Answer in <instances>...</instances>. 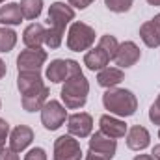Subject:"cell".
<instances>
[{
    "label": "cell",
    "instance_id": "3957f363",
    "mask_svg": "<svg viewBox=\"0 0 160 160\" xmlns=\"http://www.w3.org/2000/svg\"><path fill=\"white\" fill-rule=\"evenodd\" d=\"M89 93V82L84 77V73H77L67 77V80L62 86V101L65 108L69 110H78L86 104Z\"/></svg>",
    "mask_w": 160,
    "mask_h": 160
},
{
    "label": "cell",
    "instance_id": "ac0fdd59",
    "mask_svg": "<svg viewBox=\"0 0 160 160\" xmlns=\"http://www.w3.org/2000/svg\"><path fill=\"white\" fill-rule=\"evenodd\" d=\"M125 80V73L121 71L119 67H104V69H101L99 71V75H97V82H99V86H102V88H116L118 84H121Z\"/></svg>",
    "mask_w": 160,
    "mask_h": 160
},
{
    "label": "cell",
    "instance_id": "44dd1931",
    "mask_svg": "<svg viewBox=\"0 0 160 160\" xmlns=\"http://www.w3.org/2000/svg\"><path fill=\"white\" fill-rule=\"evenodd\" d=\"M140 38L149 48H157L160 47V28L153 21H147L140 26Z\"/></svg>",
    "mask_w": 160,
    "mask_h": 160
},
{
    "label": "cell",
    "instance_id": "30bf717a",
    "mask_svg": "<svg viewBox=\"0 0 160 160\" xmlns=\"http://www.w3.org/2000/svg\"><path fill=\"white\" fill-rule=\"evenodd\" d=\"M140 56H142V52H140V48H138V45L134 41H123L118 47L114 62L119 67H132L140 60Z\"/></svg>",
    "mask_w": 160,
    "mask_h": 160
},
{
    "label": "cell",
    "instance_id": "f35d334b",
    "mask_svg": "<svg viewBox=\"0 0 160 160\" xmlns=\"http://www.w3.org/2000/svg\"><path fill=\"white\" fill-rule=\"evenodd\" d=\"M158 138H160V130H158Z\"/></svg>",
    "mask_w": 160,
    "mask_h": 160
},
{
    "label": "cell",
    "instance_id": "4dcf8cb0",
    "mask_svg": "<svg viewBox=\"0 0 160 160\" xmlns=\"http://www.w3.org/2000/svg\"><path fill=\"white\" fill-rule=\"evenodd\" d=\"M84 160H104L102 158V157H99V155H95V153H91V151H89V153H88V155H86V158Z\"/></svg>",
    "mask_w": 160,
    "mask_h": 160
},
{
    "label": "cell",
    "instance_id": "7a4b0ae2",
    "mask_svg": "<svg viewBox=\"0 0 160 160\" xmlns=\"http://www.w3.org/2000/svg\"><path fill=\"white\" fill-rule=\"evenodd\" d=\"M102 104L104 108L118 116V118H128L134 116L138 110V99L132 91L121 89V88H108L102 95Z\"/></svg>",
    "mask_w": 160,
    "mask_h": 160
},
{
    "label": "cell",
    "instance_id": "5bb4252c",
    "mask_svg": "<svg viewBox=\"0 0 160 160\" xmlns=\"http://www.w3.org/2000/svg\"><path fill=\"white\" fill-rule=\"evenodd\" d=\"M48 101V88L47 86H41L38 89L22 95V108L26 112H38L43 108V104Z\"/></svg>",
    "mask_w": 160,
    "mask_h": 160
},
{
    "label": "cell",
    "instance_id": "484cf974",
    "mask_svg": "<svg viewBox=\"0 0 160 160\" xmlns=\"http://www.w3.org/2000/svg\"><path fill=\"white\" fill-rule=\"evenodd\" d=\"M149 119L153 121L155 125H158V127H160V95L157 97L155 104L149 108Z\"/></svg>",
    "mask_w": 160,
    "mask_h": 160
},
{
    "label": "cell",
    "instance_id": "4fadbf2b",
    "mask_svg": "<svg viewBox=\"0 0 160 160\" xmlns=\"http://www.w3.org/2000/svg\"><path fill=\"white\" fill-rule=\"evenodd\" d=\"M99 125H101V132H102V134H106L108 138H114V140L123 138V136L128 132V130H127L125 121L118 119V118H114V116H110V114L101 116Z\"/></svg>",
    "mask_w": 160,
    "mask_h": 160
},
{
    "label": "cell",
    "instance_id": "d6986e66",
    "mask_svg": "<svg viewBox=\"0 0 160 160\" xmlns=\"http://www.w3.org/2000/svg\"><path fill=\"white\" fill-rule=\"evenodd\" d=\"M22 11H21V6L11 2V4H6L0 8V24L4 26H17L21 24L22 21Z\"/></svg>",
    "mask_w": 160,
    "mask_h": 160
},
{
    "label": "cell",
    "instance_id": "d4e9b609",
    "mask_svg": "<svg viewBox=\"0 0 160 160\" xmlns=\"http://www.w3.org/2000/svg\"><path fill=\"white\" fill-rule=\"evenodd\" d=\"M132 2L134 0H104L106 8L114 13H125L132 8Z\"/></svg>",
    "mask_w": 160,
    "mask_h": 160
},
{
    "label": "cell",
    "instance_id": "e575fe53",
    "mask_svg": "<svg viewBox=\"0 0 160 160\" xmlns=\"http://www.w3.org/2000/svg\"><path fill=\"white\" fill-rule=\"evenodd\" d=\"M151 21H153V22H155V24L160 28V13H158V15H155V19H151Z\"/></svg>",
    "mask_w": 160,
    "mask_h": 160
},
{
    "label": "cell",
    "instance_id": "ffe728a7",
    "mask_svg": "<svg viewBox=\"0 0 160 160\" xmlns=\"http://www.w3.org/2000/svg\"><path fill=\"white\" fill-rule=\"evenodd\" d=\"M67 77H69V63H67V60H52L50 65L47 67V78L52 84L65 82Z\"/></svg>",
    "mask_w": 160,
    "mask_h": 160
},
{
    "label": "cell",
    "instance_id": "f1b7e54d",
    "mask_svg": "<svg viewBox=\"0 0 160 160\" xmlns=\"http://www.w3.org/2000/svg\"><path fill=\"white\" fill-rule=\"evenodd\" d=\"M8 136H9V123L6 119H0V142L4 143Z\"/></svg>",
    "mask_w": 160,
    "mask_h": 160
},
{
    "label": "cell",
    "instance_id": "ba28073f",
    "mask_svg": "<svg viewBox=\"0 0 160 160\" xmlns=\"http://www.w3.org/2000/svg\"><path fill=\"white\" fill-rule=\"evenodd\" d=\"M89 151L102 157L104 160H112L118 151V142L114 138H108L106 134H102L99 130V132L91 134V138H89Z\"/></svg>",
    "mask_w": 160,
    "mask_h": 160
},
{
    "label": "cell",
    "instance_id": "52a82bcc",
    "mask_svg": "<svg viewBox=\"0 0 160 160\" xmlns=\"http://www.w3.org/2000/svg\"><path fill=\"white\" fill-rule=\"evenodd\" d=\"M82 149L75 136H60L54 142V160H80Z\"/></svg>",
    "mask_w": 160,
    "mask_h": 160
},
{
    "label": "cell",
    "instance_id": "d6a6232c",
    "mask_svg": "<svg viewBox=\"0 0 160 160\" xmlns=\"http://www.w3.org/2000/svg\"><path fill=\"white\" fill-rule=\"evenodd\" d=\"M151 155H153L155 160H160V145H155V147H153V153H151Z\"/></svg>",
    "mask_w": 160,
    "mask_h": 160
},
{
    "label": "cell",
    "instance_id": "603a6c76",
    "mask_svg": "<svg viewBox=\"0 0 160 160\" xmlns=\"http://www.w3.org/2000/svg\"><path fill=\"white\" fill-rule=\"evenodd\" d=\"M15 43H17V34H15L11 28L2 26V28H0V52H9V50H13Z\"/></svg>",
    "mask_w": 160,
    "mask_h": 160
},
{
    "label": "cell",
    "instance_id": "83f0119b",
    "mask_svg": "<svg viewBox=\"0 0 160 160\" xmlns=\"http://www.w3.org/2000/svg\"><path fill=\"white\" fill-rule=\"evenodd\" d=\"M0 160H19V155L11 147H4L0 151Z\"/></svg>",
    "mask_w": 160,
    "mask_h": 160
},
{
    "label": "cell",
    "instance_id": "d590c367",
    "mask_svg": "<svg viewBox=\"0 0 160 160\" xmlns=\"http://www.w3.org/2000/svg\"><path fill=\"white\" fill-rule=\"evenodd\" d=\"M151 6H160V0H147Z\"/></svg>",
    "mask_w": 160,
    "mask_h": 160
},
{
    "label": "cell",
    "instance_id": "7402d4cb",
    "mask_svg": "<svg viewBox=\"0 0 160 160\" xmlns=\"http://www.w3.org/2000/svg\"><path fill=\"white\" fill-rule=\"evenodd\" d=\"M21 11H22V17L28 19V21H34L38 19L43 11V0H21Z\"/></svg>",
    "mask_w": 160,
    "mask_h": 160
},
{
    "label": "cell",
    "instance_id": "ab89813d",
    "mask_svg": "<svg viewBox=\"0 0 160 160\" xmlns=\"http://www.w3.org/2000/svg\"><path fill=\"white\" fill-rule=\"evenodd\" d=\"M0 106H2V102H0Z\"/></svg>",
    "mask_w": 160,
    "mask_h": 160
},
{
    "label": "cell",
    "instance_id": "8fae6325",
    "mask_svg": "<svg viewBox=\"0 0 160 160\" xmlns=\"http://www.w3.org/2000/svg\"><path fill=\"white\" fill-rule=\"evenodd\" d=\"M32 140H34V130L28 125H19L9 132V147L15 153L24 151L32 143Z\"/></svg>",
    "mask_w": 160,
    "mask_h": 160
},
{
    "label": "cell",
    "instance_id": "74e56055",
    "mask_svg": "<svg viewBox=\"0 0 160 160\" xmlns=\"http://www.w3.org/2000/svg\"><path fill=\"white\" fill-rule=\"evenodd\" d=\"M2 2H6V0H0V4H2Z\"/></svg>",
    "mask_w": 160,
    "mask_h": 160
},
{
    "label": "cell",
    "instance_id": "1f68e13d",
    "mask_svg": "<svg viewBox=\"0 0 160 160\" xmlns=\"http://www.w3.org/2000/svg\"><path fill=\"white\" fill-rule=\"evenodd\" d=\"M6 73H8V69H6V63L2 62V58H0V80L6 77Z\"/></svg>",
    "mask_w": 160,
    "mask_h": 160
},
{
    "label": "cell",
    "instance_id": "2e32d148",
    "mask_svg": "<svg viewBox=\"0 0 160 160\" xmlns=\"http://www.w3.org/2000/svg\"><path fill=\"white\" fill-rule=\"evenodd\" d=\"M110 60H112V58H110L101 47H95V48H91V50L86 52V56H84V65H86L89 71H101V69L108 67Z\"/></svg>",
    "mask_w": 160,
    "mask_h": 160
},
{
    "label": "cell",
    "instance_id": "836d02e7",
    "mask_svg": "<svg viewBox=\"0 0 160 160\" xmlns=\"http://www.w3.org/2000/svg\"><path fill=\"white\" fill-rule=\"evenodd\" d=\"M134 160H155L151 155H138V157H134Z\"/></svg>",
    "mask_w": 160,
    "mask_h": 160
},
{
    "label": "cell",
    "instance_id": "e0dca14e",
    "mask_svg": "<svg viewBox=\"0 0 160 160\" xmlns=\"http://www.w3.org/2000/svg\"><path fill=\"white\" fill-rule=\"evenodd\" d=\"M41 86H45V82L41 78V71H30V73H19L17 77V88L21 91V95H26L34 89H38Z\"/></svg>",
    "mask_w": 160,
    "mask_h": 160
},
{
    "label": "cell",
    "instance_id": "277c9868",
    "mask_svg": "<svg viewBox=\"0 0 160 160\" xmlns=\"http://www.w3.org/2000/svg\"><path fill=\"white\" fill-rule=\"evenodd\" d=\"M93 43H95V30L89 24L77 21V22H73L69 26V32H67V47H69V50L82 52V50H88Z\"/></svg>",
    "mask_w": 160,
    "mask_h": 160
},
{
    "label": "cell",
    "instance_id": "f546056e",
    "mask_svg": "<svg viewBox=\"0 0 160 160\" xmlns=\"http://www.w3.org/2000/svg\"><path fill=\"white\" fill-rule=\"evenodd\" d=\"M69 2V6H73V8H77V9H84V8H88L91 2H95V0H67Z\"/></svg>",
    "mask_w": 160,
    "mask_h": 160
},
{
    "label": "cell",
    "instance_id": "8992f818",
    "mask_svg": "<svg viewBox=\"0 0 160 160\" xmlns=\"http://www.w3.org/2000/svg\"><path fill=\"white\" fill-rule=\"evenodd\" d=\"M47 62V52L43 48H26L17 56V69L19 73L41 71Z\"/></svg>",
    "mask_w": 160,
    "mask_h": 160
},
{
    "label": "cell",
    "instance_id": "cb8c5ba5",
    "mask_svg": "<svg viewBox=\"0 0 160 160\" xmlns=\"http://www.w3.org/2000/svg\"><path fill=\"white\" fill-rule=\"evenodd\" d=\"M97 47H101L112 60H114V56H116V52H118V47H119V43L118 39L114 38V36H110V34H106V36H102L101 39H99V45Z\"/></svg>",
    "mask_w": 160,
    "mask_h": 160
},
{
    "label": "cell",
    "instance_id": "4316f807",
    "mask_svg": "<svg viewBox=\"0 0 160 160\" xmlns=\"http://www.w3.org/2000/svg\"><path fill=\"white\" fill-rule=\"evenodd\" d=\"M24 160H47V153L41 147H34L24 155Z\"/></svg>",
    "mask_w": 160,
    "mask_h": 160
},
{
    "label": "cell",
    "instance_id": "5b68a950",
    "mask_svg": "<svg viewBox=\"0 0 160 160\" xmlns=\"http://www.w3.org/2000/svg\"><path fill=\"white\" fill-rule=\"evenodd\" d=\"M67 118V110L60 101H47L41 108V123L47 130H58Z\"/></svg>",
    "mask_w": 160,
    "mask_h": 160
},
{
    "label": "cell",
    "instance_id": "6da1fadb",
    "mask_svg": "<svg viewBox=\"0 0 160 160\" xmlns=\"http://www.w3.org/2000/svg\"><path fill=\"white\" fill-rule=\"evenodd\" d=\"M75 19V9L63 2H54L48 8V30L45 36V45L50 48H58L63 41L65 26Z\"/></svg>",
    "mask_w": 160,
    "mask_h": 160
},
{
    "label": "cell",
    "instance_id": "9a60e30c",
    "mask_svg": "<svg viewBox=\"0 0 160 160\" xmlns=\"http://www.w3.org/2000/svg\"><path fill=\"white\" fill-rule=\"evenodd\" d=\"M45 36H47V30L45 26L39 22H32L24 28L22 32V41L28 48H41V45L45 43Z\"/></svg>",
    "mask_w": 160,
    "mask_h": 160
},
{
    "label": "cell",
    "instance_id": "8d00e7d4",
    "mask_svg": "<svg viewBox=\"0 0 160 160\" xmlns=\"http://www.w3.org/2000/svg\"><path fill=\"white\" fill-rule=\"evenodd\" d=\"M2 149H4V143H2V142H0V151H2Z\"/></svg>",
    "mask_w": 160,
    "mask_h": 160
},
{
    "label": "cell",
    "instance_id": "7c38bea8",
    "mask_svg": "<svg viewBox=\"0 0 160 160\" xmlns=\"http://www.w3.org/2000/svg\"><path fill=\"white\" fill-rule=\"evenodd\" d=\"M151 143V134L145 127L142 125H134L128 132H127V145L132 151H143L147 149Z\"/></svg>",
    "mask_w": 160,
    "mask_h": 160
},
{
    "label": "cell",
    "instance_id": "9c48e42d",
    "mask_svg": "<svg viewBox=\"0 0 160 160\" xmlns=\"http://www.w3.org/2000/svg\"><path fill=\"white\" fill-rule=\"evenodd\" d=\"M67 130L75 138H88L93 130V118L86 112H78L67 118Z\"/></svg>",
    "mask_w": 160,
    "mask_h": 160
}]
</instances>
